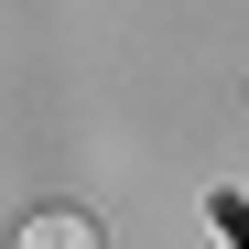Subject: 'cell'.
<instances>
[{
    "label": "cell",
    "mask_w": 249,
    "mask_h": 249,
    "mask_svg": "<svg viewBox=\"0 0 249 249\" xmlns=\"http://www.w3.org/2000/svg\"><path fill=\"white\" fill-rule=\"evenodd\" d=\"M11 249H108V238H98V217H76V206H44V217H22Z\"/></svg>",
    "instance_id": "6da1fadb"
},
{
    "label": "cell",
    "mask_w": 249,
    "mask_h": 249,
    "mask_svg": "<svg viewBox=\"0 0 249 249\" xmlns=\"http://www.w3.org/2000/svg\"><path fill=\"white\" fill-rule=\"evenodd\" d=\"M217 228H228V249H249V206L238 195H217Z\"/></svg>",
    "instance_id": "7a4b0ae2"
}]
</instances>
